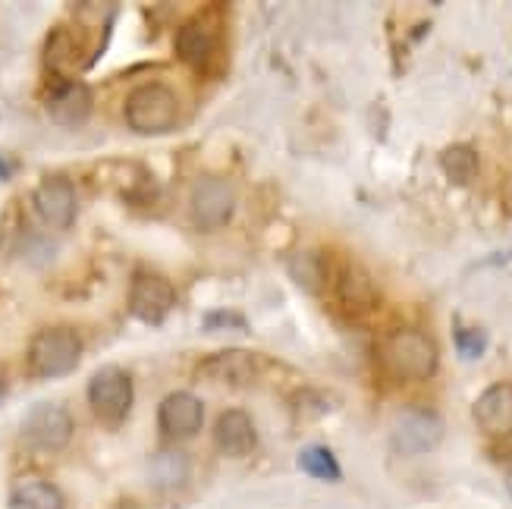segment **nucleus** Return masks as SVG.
Here are the masks:
<instances>
[{"instance_id":"nucleus-21","label":"nucleus","mask_w":512,"mask_h":509,"mask_svg":"<svg viewBox=\"0 0 512 509\" xmlns=\"http://www.w3.org/2000/svg\"><path fill=\"white\" fill-rule=\"evenodd\" d=\"M456 349H459V356L462 359H469V362H475V359H481L484 356V349H487V334L481 327H459L456 330Z\"/></svg>"},{"instance_id":"nucleus-20","label":"nucleus","mask_w":512,"mask_h":509,"mask_svg":"<svg viewBox=\"0 0 512 509\" xmlns=\"http://www.w3.org/2000/svg\"><path fill=\"white\" fill-rule=\"evenodd\" d=\"M299 469L308 475V478H318V481H340L343 478V469L337 456H333L327 447H305L299 453Z\"/></svg>"},{"instance_id":"nucleus-15","label":"nucleus","mask_w":512,"mask_h":509,"mask_svg":"<svg viewBox=\"0 0 512 509\" xmlns=\"http://www.w3.org/2000/svg\"><path fill=\"white\" fill-rule=\"evenodd\" d=\"M176 57L189 66H205L217 48V32L208 19H189L186 26L176 32Z\"/></svg>"},{"instance_id":"nucleus-18","label":"nucleus","mask_w":512,"mask_h":509,"mask_svg":"<svg viewBox=\"0 0 512 509\" xmlns=\"http://www.w3.org/2000/svg\"><path fill=\"white\" fill-rule=\"evenodd\" d=\"M10 509H63V494L51 481H22L10 494Z\"/></svg>"},{"instance_id":"nucleus-12","label":"nucleus","mask_w":512,"mask_h":509,"mask_svg":"<svg viewBox=\"0 0 512 509\" xmlns=\"http://www.w3.org/2000/svg\"><path fill=\"white\" fill-rule=\"evenodd\" d=\"M214 444H217L220 453L230 456V459L249 456L258 447V431H255L252 415L246 409L220 412L217 425H214Z\"/></svg>"},{"instance_id":"nucleus-6","label":"nucleus","mask_w":512,"mask_h":509,"mask_svg":"<svg viewBox=\"0 0 512 509\" xmlns=\"http://www.w3.org/2000/svg\"><path fill=\"white\" fill-rule=\"evenodd\" d=\"M19 434L32 450L57 453L73 440V415L60 403H35L26 415H22Z\"/></svg>"},{"instance_id":"nucleus-3","label":"nucleus","mask_w":512,"mask_h":509,"mask_svg":"<svg viewBox=\"0 0 512 509\" xmlns=\"http://www.w3.org/2000/svg\"><path fill=\"white\" fill-rule=\"evenodd\" d=\"M82 362V340L70 327H41L29 343V371L35 378H66Z\"/></svg>"},{"instance_id":"nucleus-11","label":"nucleus","mask_w":512,"mask_h":509,"mask_svg":"<svg viewBox=\"0 0 512 509\" xmlns=\"http://www.w3.org/2000/svg\"><path fill=\"white\" fill-rule=\"evenodd\" d=\"M472 418L481 434H487L491 440L512 437V384L500 381L487 387L472 406Z\"/></svg>"},{"instance_id":"nucleus-19","label":"nucleus","mask_w":512,"mask_h":509,"mask_svg":"<svg viewBox=\"0 0 512 509\" xmlns=\"http://www.w3.org/2000/svg\"><path fill=\"white\" fill-rule=\"evenodd\" d=\"M440 167L453 186H469L478 176V151L472 145H450L440 154Z\"/></svg>"},{"instance_id":"nucleus-22","label":"nucleus","mask_w":512,"mask_h":509,"mask_svg":"<svg viewBox=\"0 0 512 509\" xmlns=\"http://www.w3.org/2000/svg\"><path fill=\"white\" fill-rule=\"evenodd\" d=\"M246 330V318H242L239 312H208L205 315V330Z\"/></svg>"},{"instance_id":"nucleus-10","label":"nucleus","mask_w":512,"mask_h":509,"mask_svg":"<svg viewBox=\"0 0 512 509\" xmlns=\"http://www.w3.org/2000/svg\"><path fill=\"white\" fill-rule=\"evenodd\" d=\"M205 425V403L189 390L167 393L158 406V428L167 440H186L195 437Z\"/></svg>"},{"instance_id":"nucleus-13","label":"nucleus","mask_w":512,"mask_h":509,"mask_svg":"<svg viewBox=\"0 0 512 509\" xmlns=\"http://www.w3.org/2000/svg\"><path fill=\"white\" fill-rule=\"evenodd\" d=\"M202 374L208 381H220L230 387H252L261 374V359L246 349H227V352H217L214 359L202 362Z\"/></svg>"},{"instance_id":"nucleus-17","label":"nucleus","mask_w":512,"mask_h":509,"mask_svg":"<svg viewBox=\"0 0 512 509\" xmlns=\"http://www.w3.org/2000/svg\"><path fill=\"white\" fill-rule=\"evenodd\" d=\"M148 478L154 488L161 491H176L183 488L189 478V456L176 453V450H164L148 462Z\"/></svg>"},{"instance_id":"nucleus-7","label":"nucleus","mask_w":512,"mask_h":509,"mask_svg":"<svg viewBox=\"0 0 512 509\" xmlns=\"http://www.w3.org/2000/svg\"><path fill=\"white\" fill-rule=\"evenodd\" d=\"M126 305H129V315L139 318L142 324H151L158 327L167 321V315L173 312L176 305V290L173 283L161 274H151V271H142L132 277L129 283V296H126Z\"/></svg>"},{"instance_id":"nucleus-16","label":"nucleus","mask_w":512,"mask_h":509,"mask_svg":"<svg viewBox=\"0 0 512 509\" xmlns=\"http://www.w3.org/2000/svg\"><path fill=\"white\" fill-rule=\"evenodd\" d=\"M337 293H340V305L346 308L349 315H368L371 308L377 305V286L371 283V277L362 271V268H346L343 277H340V286H337Z\"/></svg>"},{"instance_id":"nucleus-8","label":"nucleus","mask_w":512,"mask_h":509,"mask_svg":"<svg viewBox=\"0 0 512 509\" xmlns=\"http://www.w3.org/2000/svg\"><path fill=\"white\" fill-rule=\"evenodd\" d=\"M32 205H35V214L41 217L44 227L51 230H70L73 220H76V186L70 183V176L63 173H51L44 176V180L35 186V195H32Z\"/></svg>"},{"instance_id":"nucleus-14","label":"nucleus","mask_w":512,"mask_h":509,"mask_svg":"<svg viewBox=\"0 0 512 509\" xmlns=\"http://www.w3.org/2000/svg\"><path fill=\"white\" fill-rule=\"evenodd\" d=\"M48 114L60 126H79L92 114V92L82 82H63L48 95Z\"/></svg>"},{"instance_id":"nucleus-23","label":"nucleus","mask_w":512,"mask_h":509,"mask_svg":"<svg viewBox=\"0 0 512 509\" xmlns=\"http://www.w3.org/2000/svg\"><path fill=\"white\" fill-rule=\"evenodd\" d=\"M7 176H10V170H7V164H4V161H0V180H7Z\"/></svg>"},{"instance_id":"nucleus-5","label":"nucleus","mask_w":512,"mask_h":509,"mask_svg":"<svg viewBox=\"0 0 512 509\" xmlns=\"http://www.w3.org/2000/svg\"><path fill=\"white\" fill-rule=\"evenodd\" d=\"M233 211H236V192L224 176H202V180H195L189 195V217L195 230L214 233L220 227H227Z\"/></svg>"},{"instance_id":"nucleus-2","label":"nucleus","mask_w":512,"mask_h":509,"mask_svg":"<svg viewBox=\"0 0 512 509\" xmlns=\"http://www.w3.org/2000/svg\"><path fill=\"white\" fill-rule=\"evenodd\" d=\"M384 365L403 381H428L437 374L440 352L437 343L415 327L393 330L384 340Z\"/></svg>"},{"instance_id":"nucleus-4","label":"nucleus","mask_w":512,"mask_h":509,"mask_svg":"<svg viewBox=\"0 0 512 509\" xmlns=\"http://www.w3.org/2000/svg\"><path fill=\"white\" fill-rule=\"evenodd\" d=\"M132 400H136V387L117 365L98 368L88 381V409L104 428H120L132 409Z\"/></svg>"},{"instance_id":"nucleus-24","label":"nucleus","mask_w":512,"mask_h":509,"mask_svg":"<svg viewBox=\"0 0 512 509\" xmlns=\"http://www.w3.org/2000/svg\"><path fill=\"white\" fill-rule=\"evenodd\" d=\"M4 393H7V384H4V378H0V403H4Z\"/></svg>"},{"instance_id":"nucleus-9","label":"nucleus","mask_w":512,"mask_h":509,"mask_svg":"<svg viewBox=\"0 0 512 509\" xmlns=\"http://www.w3.org/2000/svg\"><path fill=\"white\" fill-rule=\"evenodd\" d=\"M390 440L399 453H428L443 440V418L431 409H403L396 415Z\"/></svg>"},{"instance_id":"nucleus-1","label":"nucleus","mask_w":512,"mask_h":509,"mask_svg":"<svg viewBox=\"0 0 512 509\" xmlns=\"http://www.w3.org/2000/svg\"><path fill=\"white\" fill-rule=\"evenodd\" d=\"M123 117L132 132L139 136H164L176 126L180 117V101H176L173 88L164 82H148L132 88L123 104Z\"/></svg>"}]
</instances>
